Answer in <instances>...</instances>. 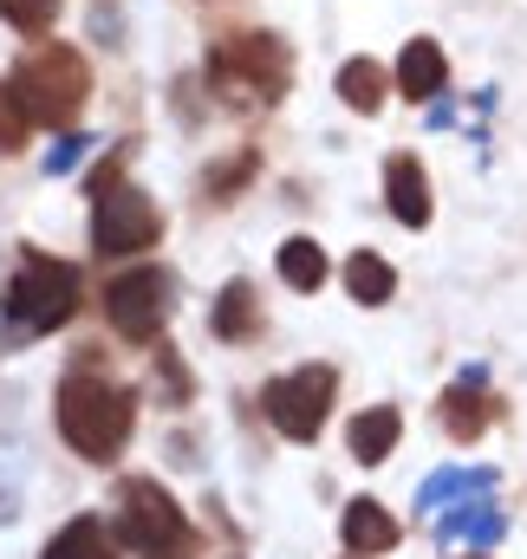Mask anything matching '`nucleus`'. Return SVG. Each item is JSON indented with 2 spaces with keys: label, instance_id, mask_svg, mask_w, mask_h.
Instances as JSON below:
<instances>
[{
  "label": "nucleus",
  "instance_id": "nucleus-1",
  "mask_svg": "<svg viewBox=\"0 0 527 559\" xmlns=\"http://www.w3.org/2000/svg\"><path fill=\"white\" fill-rule=\"evenodd\" d=\"M131 391L98 378V371H66L59 384V436L85 455V462H118L131 442Z\"/></svg>",
  "mask_w": 527,
  "mask_h": 559
},
{
  "label": "nucleus",
  "instance_id": "nucleus-2",
  "mask_svg": "<svg viewBox=\"0 0 527 559\" xmlns=\"http://www.w3.org/2000/svg\"><path fill=\"white\" fill-rule=\"evenodd\" d=\"M79 306V274L52 254H20V267L7 280V325H0V352L33 345L46 332H59Z\"/></svg>",
  "mask_w": 527,
  "mask_h": 559
},
{
  "label": "nucleus",
  "instance_id": "nucleus-3",
  "mask_svg": "<svg viewBox=\"0 0 527 559\" xmlns=\"http://www.w3.org/2000/svg\"><path fill=\"white\" fill-rule=\"evenodd\" d=\"M118 534L131 540L137 559H189L196 554V527L176 508L169 488H156L150 475H125L118 481Z\"/></svg>",
  "mask_w": 527,
  "mask_h": 559
},
{
  "label": "nucleus",
  "instance_id": "nucleus-4",
  "mask_svg": "<svg viewBox=\"0 0 527 559\" xmlns=\"http://www.w3.org/2000/svg\"><path fill=\"white\" fill-rule=\"evenodd\" d=\"M7 85H13V98H20V111H26L33 124L66 131V124H72V111H79V105H85V92H92V72H85V59H79L72 46H46V52L20 59Z\"/></svg>",
  "mask_w": 527,
  "mask_h": 559
},
{
  "label": "nucleus",
  "instance_id": "nucleus-5",
  "mask_svg": "<svg viewBox=\"0 0 527 559\" xmlns=\"http://www.w3.org/2000/svg\"><path fill=\"white\" fill-rule=\"evenodd\" d=\"M92 248L105 254V261H125V254H143L156 235H163V215H156V202L125 182V169L112 163V169H98V182H92Z\"/></svg>",
  "mask_w": 527,
  "mask_h": 559
},
{
  "label": "nucleus",
  "instance_id": "nucleus-6",
  "mask_svg": "<svg viewBox=\"0 0 527 559\" xmlns=\"http://www.w3.org/2000/svg\"><path fill=\"white\" fill-rule=\"evenodd\" d=\"M209 72L229 98H248V105H267L286 92V46L273 33H235L209 52Z\"/></svg>",
  "mask_w": 527,
  "mask_h": 559
},
{
  "label": "nucleus",
  "instance_id": "nucleus-7",
  "mask_svg": "<svg viewBox=\"0 0 527 559\" xmlns=\"http://www.w3.org/2000/svg\"><path fill=\"white\" fill-rule=\"evenodd\" d=\"M332 391H339L332 365H300V371H286V378L267 384L261 411L286 442H313L319 423H326V411H332Z\"/></svg>",
  "mask_w": 527,
  "mask_h": 559
},
{
  "label": "nucleus",
  "instance_id": "nucleus-8",
  "mask_svg": "<svg viewBox=\"0 0 527 559\" xmlns=\"http://www.w3.org/2000/svg\"><path fill=\"white\" fill-rule=\"evenodd\" d=\"M169 293H176V286H169L163 267H125V274L105 286V319H112V332L131 338V345H150V338L163 332Z\"/></svg>",
  "mask_w": 527,
  "mask_h": 559
},
{
  "label": "nucleus",
  "instance_id": "nucleus-9",
  "mask_svg": "<svg viewBox=\"0 0 527 559\" xmlns=\"http://www.w3.org/2000/svg\"><path fill=\"white\" fill-rule=\"evenodd\" d=\"M385 195H391V215L403 228L430 222V189H423V163L417 156H391L385 163Z\"/></svg>",
  "mask_w": 527,
  "mask_h": 559
},
{
  "label": "nucleus",
  "instance_id": "nucleus-10",
  "mask_svg": "<svg viewBox=\"0 0 527 559\" xmlns=\"http://www.w3.org/2000/svg\"><path fill=\"white\" fill-rule=\"evenodd\" d=\"M39 559H118V540H112V527H105L98 514H72V521L46 540Z\"/></svg>",
  "mask_w": 527,
  "mask_h": 559
},
{
  "label": "nucleus",
  "instance_id": "nucleus-11",
  "mask_svg": "<svg viewBox=\"0 0 527 559\" xmlns=\"http://www.w3.org/2000/svg\"><path fill=\"white\" fill-rule=\"evenodd\" d=\"M397 85H403V98H436L443 92V46L436 39H410L403 59H397Z\"/></svg>",
  "mask_w": 527,
  "mask_h": 559
},
{
  "label": "nucleus",
  "instance_id": "nucleus-12",
  "mask_svg": "<svg viewBox=\"0 0 527 559\" xmlns=\"http://www.w3.org/2000/svg\"><path fill=\"white\" fill-rule=\"evenodd\" d=\"M215 332L235 338V345L261 332V299H255L248 280H229V286H222V299H215Z\"/></svg>",
  "mask_w": 527,
  "mask_h": 559
},
{
  "label": "nucleus",
  "instance_id": "nucleus-13",
  "mask_svg": "<svg viewBox=\"0 0 527 559\" xmlns=\"http://www.w3.org/2000/svg\"><path fill=\"white\" fill-rule=\"evenodd\" d=\"M346 540H352V554H391L397 521L378 501H352V508H346Z\"/></svg>",
  "mask_w": 527,
  "mask_h": 559
},
{
  "label": "nucleus",
  "instance_id": "nucleus-14",
  "mask_svg": "<svg viewBox=\"0 0 527 559\" xmlns=\"http://www.w3.org/2000/svg\"><path fill=\"white\" fill-rule=\"evenodd\" d=\"M397 429H403V417H397L391 404L352 417V429H346V436H352V455H359V462H385V455L397 449Z\"/></svg>",
  "mask_w": 527,
  "mask_h": 559
},
{
  "label": "nucleus",
  "instance_id": "nucleus-15",
  "mask_svg": "<svg viewBox=\"0 0 527 559\" xmlns=\"http://www.w3.org/2000/svg\"><path fill=\"white\" fill-rule=\"evenodd\" d=\"M443 423H449L462 442H469V436L489 423V391H482V371H469V378H462V384L443 397Z\"/></svg>",
  "mask_w": 527,
  "mask_h": 559
},
{
  "label": "nucleus",
  "instance_id": "nucleus-16",
  "mask_svg": "<svg viewBox=\"0 0 527 559\" xmlns=\"http://www.w3.org/2000/svg\"><path fill=\"white\" fill-rule=\"evenodd\" d=\"M346 286H352L359 306H385L397 274H391V261H378V254H352V261H346Z\"/></svg>",
  "mask_w": 527,
  "mask_h": 559
},
{
  "label": "nucleus",
  "instance_id": "nucleus-17",
  "mask_svg": "<svg viewBox=\"0 0 527 559\" xmlns=\"http://www.w3.org/2000/svg\"><path fill=\"white\" fill-rule=\"evenodd\" d=\"M339 98H346L352 111H378V105H385V66L352 59V66L339 72Z\"/></svg>",
  "mask_w": 527,
  "mask_h": 559
},
{
  "label": "nucleus",
  "instance_id": "nucleus-18",
  "mask_svg": "<svg viewBox=\"0 0 527 559\" xmlns=\"http://www.w3.org/2000/svg\"><path fill=\"white\" fill-rule=\"evenodd\" d=\"M280 280H286L293 293H313V286L326 280V254H319V241H286V248H280Z\"/></svg>",
  "mask_w": 527,
  "mask_h": 559
},
{
  "label": "nucleus",
  "instance_id": "nucleus-19",
  "mask_svg": "<svg viewBox=\"0 0 527 559\" xmlns=\"http://www.w3.org/2000/svg\"><path fill=\"white\" fill-rule=\"evenodd\" d=\"M0 20H13L20 33H46L59 20V0H0Z\"/></svg>",
  "mask_w": 527,
  "mask_h": 559
},
{
  "label": "nucleus",
  "instance_id": "nucleus-20",
  "mask_svg": "<svg viewBox=\"0 0 527 559\" xmlns=\"http://www.w3.org/2000/svg\"><path fill=\"white\" fill-rule=\"evenodd\" d=\"M26 111H20V98H13V85H0V156H13L20 143H26Z\"/></svg>",
  "mask_w": 527,
  "mask_h": 559
},
{
  "label": "nucleus",
  "instance_id": "nucleus-21",
  "mask_svg": "<svg viewBox=\"0 0 527 559\" xmlns=\"http://www.w3.org/2000/svg\"><path fill=\"white\" fill-rule=\"evenodd\" d=\"M156 378H163V397L169 404H189V365L176 352H156Z\"/></svg>",
  "mask_w": 527,
  "mask_h": 559
},
{
  "label": "nucleus",
  "instance_id": "nucleus-22",
  "mask_svg": "<svg viewBox=\"0 0 527 559\" xmlns=\"http://www.w3.org/2000/svg\"><path fill=\"white\" fill-rule=\"evenodd\" d=\"M248 169H255V156H235V163H215V169H209V189H215V195H229V189H242V182H248Z\"/></svg>",
  "mask_w": 527,
  "mask_h": 559
},
{
  "label": "nucleus",
  "instance_id": "nucleus-23",
  "mask_svg": "<svg viewBox=\"0 0 527 559\" xmlns=\"http://www.w3.org/2000/svg\"><path fill=\"white\" fill-rule=\"evenodd\" d=\"M20 508H26V488H20V475H13V468H0V527H13V521H20Z\"/></svg>",
  "mask_w": 527,
  "mask_h": 559
},
{
  "label": "nucleus",
  "instance_id": "nucleus-24",
  "mask_svg": "<svg viewBox=\"0 0 527 559\" xmlns=\"http://www.w3.org/2000/svg\"><path fill=\"white\" fill-rule=\"evenodd\" d=\"M92 33H98L105 46H118V7H112V0H98V7H92Z\"/></svg>",
  "mask_w": 527,
  "mask_h": 559
},
{
  "label": "nucleus",
  "instance_id": "nucleus-25",
  "mask_svg": "<svg viewBox=\"0 0 527 559\" xmlns=\"http://www.w3.org/2000/svg\"><path fill=\"white\" fill-rule=\"evenodd\" d=\"M79 156H85V138H59V150H52V156H46V169H52V176H59V169H72V163H79Z\"/></svg>",
  "mask_w": 527,
  "mask_h": 559
}]
</instances>
